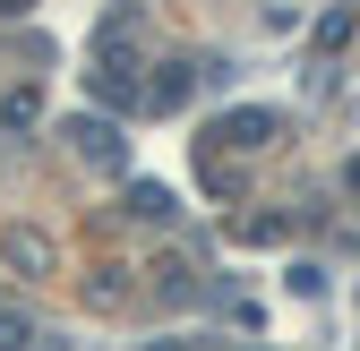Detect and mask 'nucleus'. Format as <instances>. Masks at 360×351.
I'll use <instances>...</instances> for the list:
<instances>
[{
	"label": "nucleus",
	"instance_id": "f03ea898",
	"mask_svg": "<svg viewBox=\"0 0 360 351\" xmlns=\"http://www.w3.org/2000/svg\"><path fill=\"white\" fill-rule=\"evenodd\" d=\"M77 146H86V154H95V163H120V138H112V128H103V120H77Z\"/></svg>",
	"mask_w": 360,
	"mask_h": 351
},
{
	"label": "nucleus",
	"instance_id": "423d86ee",
	"mask_svg": "<svg viewBox=\"0 0 360 351\" xmlns=\"http://www.w3.org/2000/svg\"><path fill=\"white\" fill-rule=\"evenodd\" d=\"M0 9H26V0H0Z\"/></svg>",
	"mask_w": 360,
	"mask_h": 351
},
{
	"label": "nucleus",
	"instance_id": "7ed1b4c3",
	"mask_svg": "<svg viewBox=\"0 0 360 351\" xmlns=\"http://www.w3.org/2000/svg\"><path fill=\"white\" fill-rule=\"evenodd\" d=\"M9 257H18L26 274H43V266H52V240H43V232H18V240H9Z\"/></svg>",
	"mask_w": 360,
	"mask_h": 351
},
{
	"label": "nucleus",
	"instance_id": "20e7f679",
	"mask_svg": "<svg viewBox=\"0 0 360 351\" xmlns=\"http://www.w3.org/2000/svg\"><path fill=\"white\" fill-rule=\"evenodd\" d=\"M129 214H146V223H172V197H163V189H138V197H129Z\"/></svg>",
	"mask_w": 360,
	"mask_h": 351
},
{
	"label": "nucleus",
	"instance_id": "f257e3e1",
	"mask_svg": "<svg viewBox=\"0 0 360 351\" xmlns=\"http://www.w3.org/2000/svg\"><path fill=\"white\" fill-rule=\"evenodd\" d=\"M275 138V112H232V146H266Z\"/></svg>",
	"mask_w": 360,
	"mask_h": 351
},
{
	"label": "nucleus",
	"instance_id": "39448f33",
	"mask_svg": "<svg viewBox=\"0 0 360 351\" xmlns=\"http://www.w3.org/2000/svg\"><path fill=\"white\" fill-rule=\"evenodd\" d=\"M0 351H34V326L26 317H0Z\"/></svg>",
	"mask_w": 360,
	"mask_h": 351
}]
</instances>
